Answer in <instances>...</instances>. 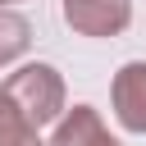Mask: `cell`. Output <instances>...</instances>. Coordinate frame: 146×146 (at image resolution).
Returning <instances> with one entry per match:
<instances>
[{
  "label": "cell",
  "instance_id": "cell-7",
  "mask_svg": "<svg viewBox=\"0 0 146 146\" xmlns=\"http://www.w3.org/2000/svg\"><path fill=\"white\" fill-rule=\"evenodd\" d=\"M9 146H46V141H41V132H36V128H27V132H18Z\"/></svg>",
  "mask_w": 146,
  "mask_h": 146
},
{
  "label": "cell",
  "instance_id": "cell-3",
  "mask_svg": "<svg viewBox=\"0 0 146 146\" xmlns=\"http://www.w3.org/2000/svg\"><path fill=\"white\" fill-rule=\"evenodd\" d=\"M110 105H114V119L119 128L128 132H146V59H132L114 73L110 82Z\"/></svg>",
  "mask_w": 146,
  "mask_h": 146
},
{
  "label": "cell",
  "instance_id": "cell-4",
  "mask_svg": "<svg viewBox=\"0 0 146 146\" xmlns=\"http://www.w3.org/2000/svg\"><path fill=\"white\" fill-rule=\"evenodd\" d=\"M50 146H123V141L100 123V114H96L91 105H73V110H64V114L55 119Z\"/></svg>",
  "mask_w": 146,
  "mask_h": 146
},
{
  "label": "cell",
  "instance_id": "cell-5",
  "mask_svg": "<svg viewBox=\"0 0 146 146\" xmlns=\"http://www.w3.org/2000/svg\"><path fill=\"white\" fill-rule=\"evenodd\" d=\"M27 46H32V23L18 9H0V68L14 64Z\"/></svg>",
  "mask_w": 146,
  "mask_h": 146
},
{
  "label": "cell",
  "instance_id": "cell-1",
  "mask_svg": "<svg viewBox=\"0 0 146 146\" xmlns=\"http://www.w3.org/2000/svg\"><path fill=\"white\" fill-rule=\"evenodd\" d=\"M0 96L23 114V123L27 128H46V123H55L68 105H64V78H59V68L55 64H23L18 73H9L5 78V87H0Z\"/></svg>",
  "mask_w": 146,
  "mask_h": 146
},
{
  "label": "cell",
  "instance_id": "cell-6",
  "mask_svg": "<svg viewBox=\"0 0 146 146\" xmlns=\"http://www.w3.org/2000/svg\"><path fill=\"white\" fill-rule=\"evenodd\" d=\"M18 132H27V123H23V114H18V110L0 96V146H9Z\"/></svg>",
  "mask_w": 146,
  "mask_h": 146
},
{
  "label": "cell",
  "instance_id": "cell-8",
  "mask_svg": "<svg viewBox=\"0 0 146 146\" xmlns=\"http://www.w3.org/2000/svg\"><path fill=\"white\" fill-rule=\"evenodd\" d=\"M14 5H18V0H0V9H14Z\"/></svg>",
  "mask_w": 146,
  "mask_h": 146
},
{
  "label": "cell",
  "instance_id": "cell-2",
  "mask_svg": "<svg viewBox=\"0 0 146 146\" xmlns=\"http://www.w3.org/2000/svg\"><path fill=\"white\" fill-rule=\"evenodd\" d=\"M64 23L82 36H119L132 23V0H64Z\"/></svg>",
  "mask_w": 146,
  "mask_h": 146
}]
</instances>
